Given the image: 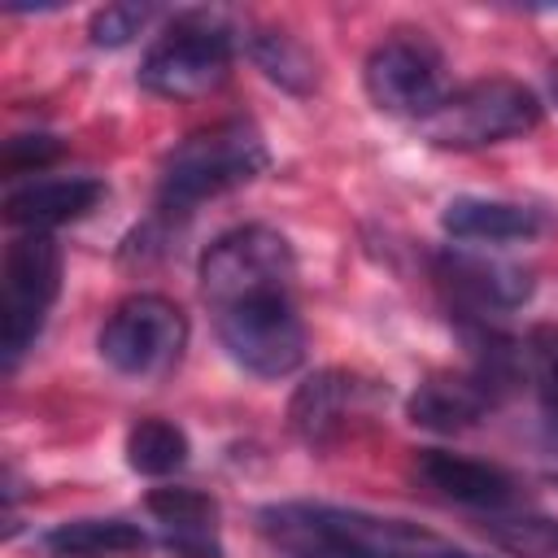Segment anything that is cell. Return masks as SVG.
<instances>
[{"mask_svg":"<svg viewBox=\"0 0 558 558\" xmlns=\"http://www.w3.org/2000/svg\"><path fill=\"white\" fill-rule=\"evenodd\" d=\"M501 401L506 397L466 366V371H436V375L418 379V388L405 401V414L423 432L458 436V432H471L475 423H484Z\"/></svg>","mask_w":558,"mask_h":558,"instance_id":"obj_13","label":"cell"},{"mask_svg":"<svg viewBox=\"0 0 558 558\" xmlns=\"http://www.w3.org/2000/svg\"><path fill=\"white\" fill-rule=\"evenodd\" d=\"M388 388L362 379L357 371L344 366H323L305 375L288 401V427L301 445L310 449H336L353 440L384 405Z\"/></svg>","mask_w":558,"mask_h":558,"instance_id":"obj_10","label":"cell"},{"mask_svg":"<svg viewBox=\"0 0 558 558\" xmlns=\"http://www.w3.org/2000/svg\"><path fill=\"white\" fill-rule=\"evenodd\" d=\"M362 87L379 113L423 122L449 96L445 57L423 31H392L366 52Z\"/></svg>","mask_w":558,"mask_h":558,"instance_id":"obj_9","label":"cell"},{"mask_svg":"<svg viewBox=\"0 0 558 558\" xmlns=\"http://www.w3.org/2000/svg\"><path fill=\"white\" fill-rule=\"evenodd\" d=\"M466 558H475V554H466Z\"/></svg>","mask_w":558,"mask_h":558,"instance_id":"obj_26","label":"cell"},{"mask_svg":"<svg viewBox=\"0 0 558 558\" xmlns=\"http://www.w3.org/2000/svg\"><path fill=\"white\" fill-rule=\"evenodd\" d=\"M214 327L227 357L257 379H283L305 362V323L292 292H266L214 310Z\"/></svg>","mask_w":558,"mask_h":558,"instance_id":"obj_8","label":"cell"},{"mask_svg":"<svg viewBox=\"0 0 558 558\" xmlns=\"http://www.w3.org/2000/svg\"><path fill=\"white\" fill-rule=\"evenodd\" d=\"M257 532L288 558H466V549L418 523L327 501L262 506Z\"/></svg>","mask_w":558,"mask_h":558,"instance_id":"obj_1","label":"cell"},{"mask_svg":"<svg viewBox=\"0 0 558 558\" xmlns=\"http://www.w3.org/2000/svg\"><path fill=\"white\" fill-rule=\"evenodd\" d=\"M65 153V144L57 140V135H13L9 144H4V174L13 179V174H39L44 166H52L57 157Z\"/></svg>","mask_w":558,"mask_h":558,"instance_id":"obj_23","label":"cell"},{"mask_svg":"<svg viewBox=\"0 0 558 558\" xmlns=\"http://www.w3.org/2000/svg\"><path fill=\"white\" fill-rule=\"evenodd\" d=\"M432 279L436 288L458 305L462 318H493V314H510L519 305L532 301L536 283L532 270L488 257V253H466V248H440L432 253Z\"/></svg>","mask_w":558,"mask_h":558,"instance_id":"obj_11","label":"cell"},{"mask_svg":"<svg viewBox=\"0 0 558 558\" xmlns=\"http://www.w3.org/2000/svg\"><path fill=\"white\" fill-rule=\"evenodd\" d=\"M488 541L510 558H558V519L536 510H501L484 523Z\"/></svg>","mask_w":558,"mask_h":558,"instance_id":"obj_20","label":"cell"},{"mask_svg":"<svg viewBox=\"0 0 558 558\" xmlns=\"http://www.w3.org/2000/svg\"><path fill=\"white\" fill-rule=\"evenodd\" d=\"M44 549L52 558H126L148 549V532L131 519L118 514H87V519H65L44 532Z\"/></svg>","mask_w":558,"mask_h":558,"instance_id":"obj_17","label":"cell"},{"mask_svg":"<svg viewBox=\"0 0 558 558\" xmlns=\"http://www.w3.org/2000/svg\"><path fill=\"white\" fill-rule=\"evenodd\" d=\"M554 484H558V475H554Z\"/></svg>","mask_w":558,"mask_h":558,"instance_id":"obj_25","label":"cell"},{"mask_svg":"<svg viewBox=\"0 0 558 558\" xmlns=\"http://www.w3.org/2000/svg\"><path fill=\"white\" fill-rule=\"evenodd\" d=\"M201 279V296L209 310H227L235 301L248 296H266V292H292L296 279V253L288 244L283 231L248 222L235 231H222L196 266Z\"/></svg>","mask_w":558,"mask_h":558,"instance_id":"obj_5","label":"cell"},{"mask_svg":"<svg viewBox=\"0 0 558 558\" xmlns=\"http://www.w3.org/2000/svg\"><path fill=\"white\" fill-rule=\"evenodd\" d=\"M440 227L458 244H519L545 231V214L497 196H453L440 209Z\"/></svg>","mask_w":558,"mask_h":558,"instance_id":"obj_16","label":"cell"},{"mask_svg":"<svg viewBox=\"0 0 558 558\" xmlns=\"http://www.w3.org/2000/svg\"><path fill=\"white\" fill-rule=\"evenodd\" d=\"M549 92H554V105H558V61L549 65Z\"/></svg>","mask_w":558,"mask_h":558,"instance_id":"obj_24","label":"cell"},{"mask_svg":"<svg viewBox=\"0 0 558 558\" xmlns=\"http://www.w3.org/2000/svg\"><path fill=\"white\" fill-rule=\"evenodd\" d=\"M410 471L436 497H445L453 506H466V510H484V514L514 510L519 497H523V488L510 471H501L493 462H480V458L449 453V449H414Z\"/></svg>","mask_w":558,"mask_h":558,"instance_id":"obj_12","label":"cell"},{"mask_svg":"<svg viewBox=\"0 0 558 558\" xmlns=\"http://www.w3.org/2000/svg\"><path fill=\"white\" fill-rule=\"evenodd\" d=\"M248 48V61L283 92L292 96H310L318 87V57L288 31H253L244 39Z\"/></svg>","mask_w":558,"mask_h":558,"instance_id":"obj_18","label":"cell"},{"mask_svg":"<svg viewBox=\"0 0 558 558\" xmlns=\"http://www.w3.org/2000/svg\"><path fill=\"white\" fill-rule=\"evenodd\" d=\"M270 153L253 122L227 118L205 131H192L183 144H174L161 161L157 179V205L166 214H187L201 201H214L231 187L253 183L266 170Z\"/></svg>","mask_w":558,"mask_h":558,"instance_id":"obj_2","label":"cell"},{"mask_svg":"<svg viewBox=\"0 0 558 558\" xmlns=\"http://www.w3.org/2000/svg\"><path fill=\"white\" fill-rule=\"evenodd\" d=\"M187 453H192V440L174 418L153 414V418H140L126 432V466L135 475H148V480L174 475V471L187 466Z\"/></svg>","mask_w":558,"mask_h":558,"instance_id":"obj_19","label":"cell"},{"mask_svg":"<svg viewBox=\"0 0 558 558\" xmlns=\"http://www.w3.org/2000/svg\"><path fill=\"white\" fill-rule=\"evenodd\" d=\"M105 201V183L96 174H65V179H31L4 196V218L22 231H48L87 218Z\"/></svg>","mask_w":558,"mask_h":558,"instance_id":"obj_15","label":"cell"},{"mask_svg":"<svg viewBox=\"0 0 558 558\" xmlns=\"http://www.w3.org/2000/svg\"><path fill=\"white\" fill-rule=\"evenodd\" d=\"M61 292V244L48 231H22L9 240L0 262V353L4 371L39 340L48 310Z\"/></svg>","mask_w":558,"mask_h":558,"instance_id":"obj_6","label":"cell"},{"mask_svg":"<svg viewBox=\"0 0 558 558\" xmlns=\"http://www.w3.org/2000/svg\"><path fill=\"white\" fill-rule=\"evenodd\" d=\"M523 366L545 405V418H558V323H536L523 336Z\"/></svg>","mask_w":558,"mask_h":558,"instance_id":"obj_21","label":"cell"},{"mask_svg":"<svg viewBox=\"0 0 558 558\" xmlns=\"http://www.w3.org/2000/svg\"><path fill=\"white\" fill-rule=\"evenodd\" d=\"M153 17H157L153 4H105V9H96V13L87 17V39H92L96 48H122V44H131Z\"/></svg>","mask_w":558,"mask_h":558,"instance_id":"obj_22","label":"cell"},{"mask_svg":"<svg viewBox=\"0 0 558 558\" xmlns=\"http://www.w3.org/2000/svg\"><path fill=\"white\" fill-rule=\"evenodd\" d=\"M235 61V31L218 9L174 13L140 61V87L161 100H201L218 92Z\"/></svg>","mask_w":558,"mask_h":558,"instance_id":"obj_3","label":"cell"},{"mask_svg":"<svg viewBox=\"0 0 558 558\" xmlns=\"http://www.w3.org/2000/svg\"><path fill=\"white\" fill-rule=\"evenodd\" d=\"M545 105L541 96L519 83V78H475L453 87L418 126V135L432 148H453V153H471V148H493L506 140H523L541 126Z\"/></svg>","mask_w":558,"mask_h":558,"instance_id":"obj_4","label":"cell"},{"mask_svg":"<svg viewBox=\"0 0 558 558\" xmlns=\"http://www.w3.org/2000/svg\"><path fill=\"white\" fill-rule=\"evenodd\" d=\"M144 510L174 558H227L222 532H218L222 510L209 493L187 484H166L144 497Z\"/></svg>","mask_w":558,"mask_h":558,"instance_id":"obj_14","label":"cell"},{"mask_svg":"<svg viewBox=\"0 0 558 558\" xmlns=\"http://www.w3.org/2000/svg\"><path fill=\"white\" fill-rule=\"evenodd\" d=\"M96 349L118 375L161 379L187 349V314L161 292H131L100 323Z\"/></svg>","mask_w":558,"mask_h":558,"instance_id":"obj_7","label":"cell"}]
</instances>
